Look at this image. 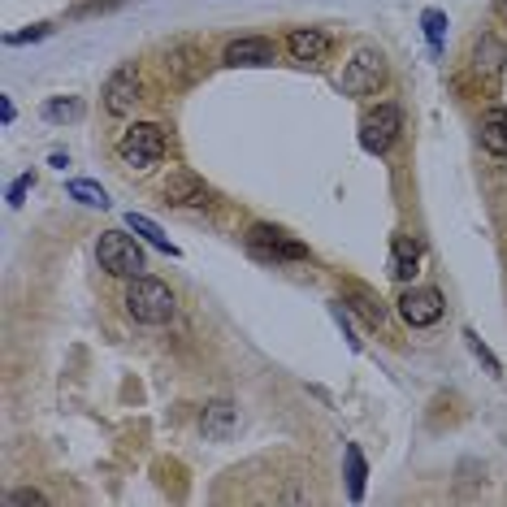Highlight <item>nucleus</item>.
<instances>
[{
    "instance_id": "7",
    "label": "nucleus",
    "mask_w": 507,
    "mask_h": 507,
    "mask_svg": "<svg viewBox=\"0 0 507 507\" xmlns=\"http://www.w3.org/2000/svg\"><path fill=\"white\" fill-rule=\"evenodd\" d=\"M247 243L265 261H308V247L300 238H291L286 230H278V226H265V221L247 230Z\"/></svg>"
},
{
    "instance_id": "3",
    "label": "nucleus",
    "mask_w": 507,
    "mask_h": 507,
    "mask_svg": "<svg viewBox=\"0 0 507 507\" xmlns=\"http://www.w3.org/2000/svg\"><path fill=\"white\" fill-rule=\"evenodd\" d=\"M96 261L113 278H139L143 273V247L126 230H104L101 243H96Z\"/></svg>"
},
{
    "instance_id": "4",
    "label": "nucleus",
    "mask_w": 507,
    "mask_h": 507,
    "mask_svg": "<svg viewBox=\"0 0 507 507\" xmlns=\"http://www.w3.org/2000/svg\"><path fill=\"white\" fill-rule=\"evenodd\" d=\"M399 131H404V113H399V104H377V109H369L365 117H360V148L365 152H373V157H382L395 139H399Z\"/></svg>"
},
{
    "instance_id": "14",
    "label": "nucleus",
    "mask_w": 507,
    "mask_h": 507,
    "mask_svg": "<svg viewBox=\"0 0 507 507\" xmlns=\"http://www.w3.org/2000/svg\"><path fill=\"white\" fill-rule=\"evenodd\" d=\"M481 148L490 157H507V109L503 104H490L486 117H481Z\"/></svg>"
},
{
    "instance_id": "8",
    "label": "nucleus",
    "mask_w": 507,
    "mask_h": 507,
    "mask_svg": "<svg viewBox=\"0 0 507 507\" xmlns=\"http://www.w3.org/2000/svg\"><path fill=\"white\" fill-rule=\"evenodd\" d=\"M161 191H165V204H178V208H204L213 200V187L204 182L200 173H191V169H169Z\"/></svg>"
},
{
    "instance_id": "1",
    "label": "nucleus",
    "mask_w": 507,
    "mask_h": 507,
    "mask_svg": "<svg viewBox=\"0 0 507 507\" xmlns=\"http://www.w3.org/2000/svg\"><path fill=\"white\" fill-rule=\"evenodd\" d=\"M122 304H126V312L135 317L139 326H165L169 317H173V291H169L165 282L139 273V278H131Z\"/></svg>"
},
{
    "instance_id": "10",
    "label": "nucleus",
    "mask_w": 507,
    "mask_h": 507,
    "mask_svg": "<svg viewBox=\"0 0 507 507\" xmlns=\"http://www.w3.org/2000/svg\"><path fill=\"white\" fill-rule=\"evenodd\" d=\"M226 66H273L278 61V44L265 39V35H243V39H230L226 52H221Z\"/></svg>"
},
{
    "instance_id": "20",
    "label": "nucleus",
    "mask_w": 507,
    "mask_h": 507,
    "mask_svg": "<svg viewBox=\"0 0 507 507\" xmlns=\"http://www.w3.org/2000/svg\"><path fill=\"white\" fill-rule=\"evenodd\" d=\"M69 196L78 204H87V208H109V196H104L101 182H87V178H74L69 182Z\"/></svg>"
},
{
    "instance_id": "18",
    "label": "nucleus",
    "mask_w": 507,
    "mask_h": 507,
    "mask_svg": "<svg viewBox=\"0 0 507 507\" xmlns=\"http://www.w3.org/2000/svg\"><path fill=\"white\" fill-rule=\"evenodd\" d=\"M421 31H425V39H430L434 57H442V44H447V13H442V9H425V13H421Z\"/></svg>"
},
{
    "instance_id": "21",
    "label": "nucleus",
    "mask_w": 507,
    "mask_h": 507,
    "mask_svg": "<svg viewBox=\"0 0 507 507\" xmlns=\"http://www.w3.org/2000/svg\"><path fill=\"white\" fill-rule=\"evenodd\" d=\"M464 342H469V351H473L477 360L486 365V373H490V377H499V373H503V365H499V356H495V351H490V347H486V342H481V338H477L473 330H464Z\"/></svg>"
},
{
    "instance_id": "5",
    "label": "nucleus",
    "mask_w": 507,
    "mask_h": 507,
    "mask_svg": "<svg viewBox=\"0 0 507 507\" xmlns=\"http://www.w3.org/2000/svg\"><path fill=\"white\" fill-rule=\"evenodd\" d=\"M382 78H386V57L377 48H356L347 69H342V78H338V87L347 96H369V92L382 87Z\"/></svg>"
},
{
    "instance_id": "11",
    "label": "nucleus",
    "mask_w": 507,
    "mask_h": 507,
    "mask_svg": "<svg viewBox=\"0 0 507 507\" xmlns=\"http://www.w3.org/2000/svg\"><path fill=\"white\" fill-rule=\"evenodd\" d=\"M286 52H291V61H300V66H317V61H326L330 39L317 31V27H295V31L286 35Z\"/></svg>"
},
{
    "instance_id": "16",
    "label": "nucleus",
    "mask_w": 507,
    "mask_h": 507,
    "mask_svg": "<svg viewBox=\"0 0 507 507\" xmlns=\"http://www.w3.org/2000/svg\"><path fill=\"white\" fill-rule=\"evenodd\" d=\"M342 460H347V499L360 503L365 499V481H369V464H365V451L356 442L342 447Z\"/></svg>"
},
{
    "instance_id": "24",
    "label": "nucleus",
    "mask_w": 507,
    "mask_h": 507,
    "mask_svg": "<svg viewBox=\"0 0 507 507\" xmlns=\"http://www.w3.org/2000/svg\"><path fill=\"white\" fill-rule=\"evenodd\" d=\"M31 187H35V178H31V173H22V178L9 187V196H4V200H9V208H18V204L27 200V191H31Z\"/></svg>"
},
{
    "instance_id": "13",
    "label": "nucleus",
    "mask_w": 507,
    "mask_h": 507,
    "mask_svg": "<svg viewBox=\"0 0 507 507\" xmlns=\"http://www.w3.org/2000/svg\"><path fill=\"white\" fill-rule=\"evenodd\" d=\"M421 273V243H412L407 235L390 238V278L395 282H412Z\"/></svg>"
},
{
    "instance_id": "22",
    "label": "nucleus",
    "mask_w": 507,
    "mask_h": 507,
    "mask_svg": "<svg viewBox=\"0 0 507 507\" xmlns=\"http://www.w3.org/2000/svg\"><path fill=\"white\" fill-rule=\"evenodd\" d=\"M351 308H356L369 326H382V321H386V308L377 304L373 295H365V291H351Z\"/></svg>"
},
{
    "instance_id": "2",
    "label": "nucleus",
    "mask_w": 507,
    "mask_h": 507,
    "mask_svg": "<svg viewBox=\"0 0 507 507\" xmlns=\"http://www.w3.org/2000/svg\"><path fill=\"white\" fill-rule=\"evenodd\" d=\"M165 148H169V139L157 122H135V126H126L122 139H117V157H122V165H131V169L161 165Z\"/></svg>"
},
{
    "instance_id": "15",
    "label": "nucleus",
    "mask_w": 507,
    "mask_h": 507,
    "mask_svg": "<svg viewBox=\"0 0 507 507\" xmlns=\"http://www.w3.org/2000/svg\"><path fill=\"white\" fill-rule=\"evenodd\" d=\"M503 61H507V48L495 39V35H481L473 44V66H477V74H486L490 83L503 74Z\"/></svg>"
},
{
    "instance_id": "19",
    "label": "nucleus",
    "mask_w": 507,
    "mask_h": 507,
    "mask_svg": "<svg viewBox=\"0 0 507 507\" xmlns=\"http://www.w3.org/2000/svg\"><path fill=\"white\" fill-rule=\"evenodd\" d=\"M78 117H83V101H74V96H66V101L57 96V101L44 104V122H57L61 126V122H78Z\"/></svg>"
},
{
    "instance_id": "9",
    "label": "nucleus",
    "mask_w": 507,
    "mask_h": 507,
    "mask_svg": "<svg viewBox=\"0 0 507 507\" xmlns=\"http://www.w3.org/2000/svg\"><path fill=\"white\" fill-rule=\"evenodd\" d=\"M139 101V69L126 61V66H117L109 74V83H104V109L109 113H117V117H126Z\"/></svg>"
},
{
    "instance_id": "26",
    "label": "nucleus",
    "mask_w": 507,
    "mask_h": 507,
    "mask_svg": "<svg viewBox=\"0 0 507 507\" xmlns=\"http://www.w3.org/2000/svg\"><path fill=\"white\" fill-rule=\"evenodd\" d=\"M13 117H18L13 101H9V96H0V122H4V126H13Z\"/></svg>"
},
{
    "instance_id": "12",
    "label": "nucleus",
    "mask_w": 507,
    "mask_h": 507,
    "mask_svg": "<svg viewBox=\"0 0 507 507\" xmlns=\"http://www.w3.org/2000/svg\"><path fill=\"white\" fill-rule=\"evenodd\" d=\"M235 425H238V407L230 404V399H213V404L204 407L200 430H204V439L208 442H226L230 434H235Z\"/></svg>"
},
{
    "instance_id": "27",
    "label": "nucleus",
    "mask_w": 507,
    "mask_h": 507,
    "mask_svg": "<svg viewBox=\"0 0 507 507\" xmlns=\"http://www.w3.org/2000/svg\"><path fill=\"white\" fill-rule=\"evenodd\" d=\"M495 13H499V22H507V0H495Z\"/></svg>"
},
{
    "instance_id": "17",
    "label": "nucleus",
    "mask_w": 507,
    "mask_h": 507,
    "mask_svg": "<svg viewBox=\"0 0 507 507\" xmlns=\"http://www.w3.org/2000/svg\"><path fill=\"white\" fill-rule=\"evenodd\" d=\"M126 230H131V235H139L143 243H152L157 252H165V256H178V247L169 243V235L161 230V226H157V221H152V217H143V213H126Z\"/></svg>"
},
{
    "instance_id": "25",
    "label": "nucleus",
    "mask_w": 507,
    "mask_h": 507,
    "mask_svg": "<svg viewBox=\"0 0 507 507\" xmlns=\"http://www.w3.org/2000/svg\"><path fill=\"white\" fill-rule=\"evenodd\" d=\"M48 35V27H31V31H13L4 35V44H31V39H44Z\"/></svg>"
},
{
    "instance_id": "6",
    "label": "nucleus",
    "mask_w": 507,
    "mask_h": 507,
    "mask_svg": "<svg viewBox=\"0 0 507 507\" xmlns=\"http://www.w3.org/2000/svg\"><path fill=\"white\" fill-rule=\"evenodd\" d=\"M447 304H442L439 286H412L399 295V317H404L412 330H425V326H439Z\"/></svg>"
},
{
    "instance_id": "23",
    "label": "nucleus",
    "mask_w": 507,
    "mask_h": 507,
    "mask_svg": "<svg viewBox=\"0 0 507 507\" xmlns=\"http://www.w3.org/2000/svg\"><path fill=\"white\" fill-rule=\"evenodd\" d=\"M4 503H9V507H44L48 499H44L39 490H9V495H4Z\"/></svg>"
}]
</instances>
